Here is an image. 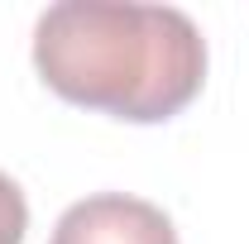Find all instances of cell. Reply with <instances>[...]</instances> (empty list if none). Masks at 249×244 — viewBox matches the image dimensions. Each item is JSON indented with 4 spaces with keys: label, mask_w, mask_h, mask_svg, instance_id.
<instances>
[{
    "label": "cell",
    "mask_w": 249,
    "mask_h": 244,
    "mask_svg": "<svg viewBox=\"0 0 249 244\" xmlns=\"http://www.w3.org/2000/svg\"><path fill=\"white\" fill-rule=\"evenodd\" d=\"M34 67L72 105L158 124L196 101L206 38L178 5L58 0L34 24Z\"/></svg>",
    "instance_id": "1"
},
{
    "label": "cell",
    "mask_w": 249,
    "mask_h": 244,
    "mask_svg": "<svg viewBox=\"0 0 249 244\" xmlns=\"http://www.w3.org/2000/svg\"><path fill=\"white\" fill-rule=\"evenodd\" d=\"M48 244H178L163 206L124 192H96L72 201L53 225Z\"/></svg>",
    "instance_id": "2"
},
{
    "label": "cell",
    "mask_w": 249,
    "mask_h": 244,
    "mask_svg": "<svg viewBox=\"0 0 249 244\" xmlns=\"http://www.w3.org/2000/svg\"><path fill=\"white\" fill-rule=\"evenodd\" d=\"M24 230H29V201L10 173H0V244H24Z\"/></svg>",
    "instance_id": "3"
}]
</instances>
